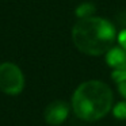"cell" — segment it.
<instances>
[{
	"label": "cell",
	"mask_w": 126,
	"mask_h": 126,
	"mask_svg": "<svg viewBox=\"0 0 126 126\" xmlns=\"http://www.w3.org/2000/svg\"><path fill=\"white\" fill-rule=\"evenodd\" d=\"M73 44L87 56H100L112 47L117 33L111 22L99 16L80 19L72 29Z\"/></svg>",
	"instance_id": "6da1fadb"
},
{
	"label": "cell",
	"mask_w": 126,
	"mask_h": 126,
	"mask_svg": "<svg viewBox=\"0 0 126 126\" xmlns=\"http://www.w3.org/2000/svg\"><path fill=\"white\" fill-rule=\"evenodd\" d=\"M72 109L83 121H99L112 109V91L99 80L84 81L72 96Z\"/></svg>",
	"instance_id": "7a4b0ae2"
},
{
	"label": "cell",
	"mask_w": 126,
	"mask_h": 126,
	"mask_svg": "<svg viewBox=\"0 0 126 126\" xmlns=\"http://www.w3.org/2000/svg\"><path fill=\"white\" fill-rule=\"evenodd\" d=\"M25 87V76L18 65L12 63L0 64V91L7 95H18Z\"/></svg>",
	"instance_id": "3957f363"
},
{
	"label": "cell",
	"mask_w": 126,
	"mask_h": 126,
	"mask_svg": "<svg viewBox=\"0 0 126 126\" xmlns=\"http://www.w3.org/2000/svg\"><path fill=\"white\" fill-rule=\"evenodd\" d=\"M69 115V106L64 100H54L45 109V121L52 126H58L66 121Z\"/></svg>",
	"instance_id": "277c9868"
},
{
	"label": "cell",
	"mask_w": 126,
	"mask_h": 126,
	"mask_svg": "<svg viewBox=\"0 0 126 126\" xmlns=\"http://www.w3.org/2000/svg\"><path fill=\"white\" fill-rule=\"evenodd\" d=\"M106 63L114 68H119V66L126 65V50L123 47H111L109 52L106 53Z\"/></svg>",
	"instance_id": "5b68a950"
},
{
	"label": "cell",
	"mask_w": 126,
	"mask_h": 126,
	"mask_svg": "<svg viewBox=\"0 0 126 126\" xmlns=\"http://www.w3.org/2000/svg\"><path fill=\"white\" fill-rule=\"evenodd\" d=\"M94 12H95V6L92 3H81L76 8V15L80 19L94 16Z\"/></svg>",
	"instance_id": "8992f818"
},
{
	"label": "cell",
	"mask_w": 126,
	"mask_h": 126,
	"mask_svg": "<svg viewBox=\"0 0 126 126\" xmlns=\"http://www.w3.org/2000/svg\"><path fill=\"white\" fill-rule=\"evenodd\" d=\"M112 114L117 119L123 121L126 119V102H119L112 107Z\"/></svg>",
	"instance_id": "52a82bcc"
},
{
	"label": "cell",
	"mask_w": 126,
	"mask_h": 126,
	"mask_svg": "<svg viewBox=\"0 0 126 126\" xmlns=\"http://www.w3.org/2000/svg\"><path fill=\"white\" fill-rule=\"evenodd\" d=\"M111 77H112L114 81L118 83V84L126 81V65L119 66V68H114L112 69V73H111Z\"/></svg>",
	"instance_id": "ba28073f"
},
{
	"label": "cell",
	"mask_w": 126,
	"mask_h": 126,
	"mask_svg": "<svg viewBox=\"0 0 126 126\" xmlns=\"http://www.w3.org/2000/svg\"><path fill=\"white\" fill-rule=\"evenodd\" d=\"M117 41H118V44H119V46L126 50V29H123V30L117 35Z\"/></svg>",
	"instance_id": "9c48e42d"
},
{
	"label": "cell",
	"mask_w": 126,
	"mask_h": 126,
	"mask_svg": "<svg viewBox=\"0 0 126 126\" xmlns=\"http://www.w3.org/2000/svg\"><path fill=\"white\" fill-rule=\"evenodd\" d=\"M117 19H118V22H119V25L122 26L123 29H126V11H123V12H121V14H118Z\"/></svg>",
	"instance_id": "30bf717a"
},
{
	"label": "cell",
	"mask_w": 126,
	"mask_h": 126,
	"mask_svg": "<svg viewBox=\"0 0 126 126\" xmlns=\"http://www.w3.org/2000/svg\"><path fill=\"white\" fill-rule=\"evenodd\" d=\"M118 91H119V94L122 95V98L126 99V81L118 84Z\"/></svg>",
	"instance_id": "8fae6325"
}]
</instances>
